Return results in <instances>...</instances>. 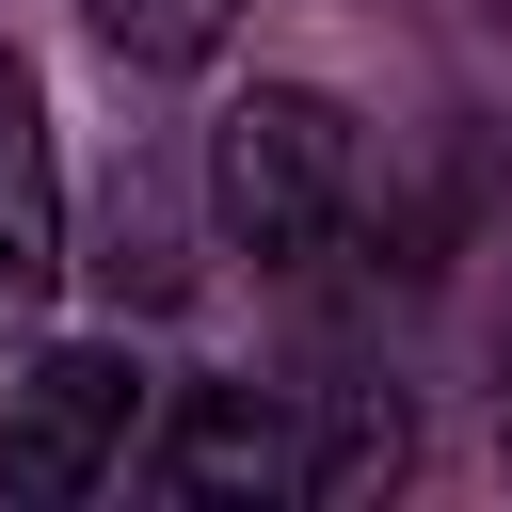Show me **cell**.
<instances>
[{"mask_svg":"<svg viewBox=\"0 0 512 512\" xmlns=\"http://www.w3.org/2000/svg\"><path fill=\"white\" fill-rule=\"evenodd\" d=\"M128 432H144V352L64 336V352H32V384L0 400V496H16V512H80V496L128 464Z\"/></svg>","mask_w":512,"mask_h":512,"instance_id":"2","label":"cell"},{"mask_svg":"<svg viewBox=\"0 0 512 512\" xmlns=\"http://www.w3.org/2000/svg\"><path fill=\"white\" fill-rule=\"evenodd\" d=\"M64 272V160H48V96L0 48V304H48Z\"/></svg>","mask_w":512,"mask_h":512,"instance_id":"4","label":"cell"},{"mask_svg":"<svg viewBox=\"0 0 512 512\" xmlns=\"http://www.w3.org/2000/svg\"><path fill=\"white\" fill-rule=\"evenodd\" d=\"M160 480H176V496H320V448L288 432V400H256V384H192L176 432H160Z\"/></svg>","mask_w":512,"mask_h":512,"instance_id":"3","label":"cell"},{"mask_svg":"<svg viewBox=\"0 0 512 512\" xmlns=\"http://www.w3.org/2000/svg\"><path fill=\"white\" fill-rule=\"evenodd\" d=\"M80 16H96L112 64H208V48L240 32V0H80Z\"/></svg>","mask_w":512,"mask_h":512,"instance_id":"5","label":"cell"},{"mask_svg":"<svg viewBox=\"0 0 512 512\" xmlns=\"http://www.w3.org/2000/svg\"><path fill=\"white\" fill-rule=\"evenodd\" d=\"M208 208L256 272H304L336 224H352V112L304 96V80H256L224 128H208Z\"/></svg>","mask_w":512,"mask_h":512,"instance_id":"1","label":"cell"}]
</instances>
